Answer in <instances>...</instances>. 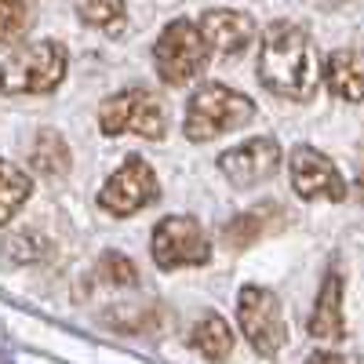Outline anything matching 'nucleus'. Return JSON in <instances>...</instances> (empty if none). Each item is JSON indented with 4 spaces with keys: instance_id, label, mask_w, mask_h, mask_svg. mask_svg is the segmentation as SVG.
<instances>
[{
    "instance_id": "2eb2a0df",
    "label": "nucleus",
    "mask_w": 364,
    "mask_h": 364,
    "mask_svg": "<svg viewBox=\"0 0 364 364\" xmlns=\"http://www.w3.org/2000/svg\"><path fill=\"white\" fill-rule=\"evenodd\" d=\"M273 215H281V208H277V204H259V208H252V211H240V215H233V219L226 223V230H223V245L233 248V252L252 248L255 240L269 230V219H273Z\"/></svg>"
},
{
    "instance_id": "ddd939ff",
    "label": "nucleus",
    "mask_w": 364,
    "mask_h": 364,
    "mask_svg": "<svg viewBox=\"0 0 364 364\" xmlns=\"http://www.w3.org/2000/svg\"><path fill=\"white\" fill-rule=\"evenodd\" d=\"M324 84L343 102H364V51L339 48L324 58Z\"/></svg>"
},
{
    "instance_id": "f257e3e1",
    "label": "nucleus",
    "mask_w": 364,
    "mask_h": 364,
    "mask_svg": "<svg viewBox=\"0 0 364 364\" xmlns=\"http://www.w3.org/2000/svg\"><path fill=\"white\" fill-rule=\"evenodd\" d=\"M324 80L310 33L299 22L277 18L266 26L259 48V84L277 99L310 102Z\"/></svg>"
},
{
    "instance_id": "f3484780",
    "label": "nucleus",
    "mask_w": 364,
    "mask_h": 364,
    "mask_svg": "<svg viewBox=\"0 0 364 364\" xmlns=\"http://www.w3.org/2000/svg\"><path fill=\"white\" fill-rule=\"evenodd\" d=\"M29 193H33V178H29V171H22L18 164L0 157V226L18 215L22 204L29 200Z\"/></svg>"
},
{
    "instance_id": "6ab92c4d",
    "label": "nucleus",
    "mask_w": 364,
    "mask_h": 364,
    "mask_svg": "<svg viewBox=\"0 0 364 364\" xmlns=\"http://www.w3.org/2000/svg\"><path fill=\"white\" fill-rule=\"evenodd\" d=\"M33 22V0H0V48L18 44Z\"/></svg>"
},
{
    "instance_id": "f03ea898",
    "label": "nucleus",
    "mask_w": 364,
    "mask_h": 364,
    "mask_svg": "<svg viewBox=\"0 0 364 364\" xmlns=\"http://www.w3.org/2000/svg\"><path fill=\"white\" fill-rule=\"evenodd\" d=\"M70 51L58 41H29L0 58V95H51L66 80Z\"/></svg>"
},
{
    "instance_id": "a211bd4d",
    "label": "nucleus",
    "mask_w": 364,
    "mask_h": 364,
    "mask_svg": "<svg viewBox=\"0 0 364 364\" xmlns=\"http://www.w3.org/2000/svg\"><path fill=\"white\" fill-rule=\"evenodd\" d=\"M77 18L91 29H102V33L117 37L128 22V4L124 0H73Z\"/></svg>"
},
{
    "instance_id": "dca6fc26",
    "label": "nucleus",
    "mask_w": 364,
    "mask_h": 364,
    "mask_svg": "<svg viewBox=\"0 0 364 364\" xmlns=\"http://www.w3.org/2000/svg\"><path fill=\"white\" fill-rule=\"evenodd\" d=\"M233 331H230V324L219 317V314H208V317H200L197 324H193V331H190V346H193V353H200L204 360H226L230 353H233Z\"/></svg>"
},
{
    "instance_id": "20e7f679",
    "label": "nucleus",
    "mask_w": 364,
    "mask_h": 364,
    "mask_svg": "<svg viewBox=\"0 0 364 364\" xmlns=\"http://www.w3.org/2000/svg\"><path fill=\"white\" fill-rule=\"evenodd\" d=\"M211 44L204 37V29L197 18H175L161 29V37L154 44V70L168 87L193 84L208 63H211Z\"/></svg>"
},
{
    "instance_id": "6e6552de",
    "label": "nucleus",
    "mask_w": 364,
    "mask_h": 364,
    "mask_svg": "<svg viewBox=\"0 0 364 364\" xmlns=\"http://www.w3.org/2000/svg\"><path fill=\"white\" fill-rule=\"evenodd\" d=\"M161 197V182L142 157H128L99 190V208L113 219H132Z\"/></svg>"
},
{
    "instance_id": "39448f33",
    "label": "nucleus",
    "mask_w": 364,
    "mask_h": 364,
    "mask_svg": "<svg viewBox=\"0 0 364 364\" xmlns=\"http://www.w3.org/2000/svg\"><path fill=\"white\" fill-rule=\"evenodd\" d=\"M99 132L109 139L139 135L149 142H161L168 135V109L164 102L146 87H124L117 95L102 99L99 106Z\"/></svg>"
},
{
    "instance_id": "1a4fd4ad",
    "label": "nucleus",
    "mask_w": 364,
    "mask_h": 364,
    "mask_svg": "<svg viewBox=\"0 0 364 364\" xmlns=\"http://www.w3.org/2000/svg\"><path fill=\"white\" fill-rule=\"evenodd\" d=\"M219 171L233 190H255L266 178L277 175L281 168V142L273 135H255L248 142H240L226 154H219Z\"/></svg>"
},
{
    "instance_id": "aec40b11",
    "label": "nucleus",
    "mask_w": 364,
    "mask_h": 364,
    "mask_svg": "<svg viewBox=\"0 0 364 364\" xmlns=\"http://www.w3.org/2000/svg\"><path fill=\"white\" fill-rule=\"evenodd\" d=\"M95 277L102 284H113V288H132L139 281V269L128 255H120V252H102L99 262H95Z\"/></svg>"
},
{
    "instance_id": "423d86ee",
    "label": "nucleus",
    "mask_w": 364,
    "mask_h": 364,
    "mask_svg": "<svg viewBox=\"0 0 364 364\" xmlns=\"http://www.w3.org/2000/svg\"><path fill=\"white\" fill-rule=\"evenodd\" d=\"M237 324L240 336L248 339V346L259 357H277L288 343V324L277 291H269L262 284H245L237 291Z\"/></svg>"
},
{
    "instance_id": "0eeeda50",
    "label": "nucleus",
    "mask_w": 364,
    "mask_h": 364,
    "mask_svg": "<svg viewBox=\"0 0 364 364\" xmlns=\"http://www.w3.org/2000/svg\"><path fill=\"white\" fill-rule=\"evenodd\" d=\"M149 252L161 269H186L211 262V237L193 215H164L154 226Z\"/></svg>"
},
{
    "instance_id": "4468645a",
    "label": "nucleus",
    "mask_w": 364,
    "mask_h": 364,
    "mask_svg": "<svg viewBox=\"0 0 364 364\" xmlns=\"http://www.w3.org/2000/svg\"><path fill=\"white\" fill-rule=\"evenodd\" d=\"M70 164H73V154H70L66 139L58 132H51V128L37 132L33 146H29V168H33L37 175H44V178H66Z\"/></svg>"
},
{
    "instance_id": "9d476101",
    "label": "nucleus",
    "mask_w": 364,
    "mask_h": 364,
    "mask_svg": "<svg viewBox=\"0 0 364 364\" xmlns=\"http://www.w3.org/2000/svg\"><path fill=\"white\" fill-rule=\"evenodd\" d=\"M288 171H291V190L302 197V200H331L339 204L346 200V178L343 171L336 168L328 154H321L317 146H295L291 149V161H288Z\"/></svg>"
},
{
    "instance_id": "412c9836",
    "label": "nucleus",
    "mask_w": 364,
    "mask_h": 364,
    "mask_svg": "<svg viewBox=\"0 0 364 364\" xmlns=\"http://www.w3.org/2000/svg\"><path fill=\"white\" fill-rule=\"evenodd\" d=\"M357 197L364 200V146H360V164H357Z\"/></svg>"
},
{
    "instance_id": "9b49d317",
    "label": "nucleus",
    "mask_w": 364,
    "mask_h": 364,
    "mask_svg": "<svg viewBox=\"0 0 364 364\" xmlns=\"http://www.w3.org/2000/svg\"><path fill=\"white\" fill-rule=\"evenodd\" d=\"M197 22H200V29H204L211 51L226 55V58H230V55H240L245 48H252V41H255V22H252V15H245V11L211 8V11H204Z\"/></svg>"
},
{
    "instance_id": "f8f14e48",
    "label": "nucleus",
    "mask_w": 364,
    "mask_h": 364,
    "mask_svg": "<svg viewBox=\"0 0 364 364\" xmlns=\"http://www.w3.org/2000/svg\"><path fill=\"white\" fill-rule=\"evenodd\" d=\"M310 336L321 343H343L346 336V321H343V273L339 269H328L317 302H314V314H310Z\"/></svg>"
},
{
    "instance_id": "7ed1b4c3",
    "label": "nucleus",
    "mask_w": 364,
    "mask_h": 364,
    "mask_svg": "<svg viewBox=\"0 0 364 364\" xmlns=\"http://www.w3.org/2000/svg\"><path fill=\"white\" fill-rule=\"evenodd\" d=\"M252 117H255V102L248 95H240V91L219 80H204L186 102L182 135L190 142H211L226 132H237L240 124H248Z\"/></svg>"
}]
</instances>
